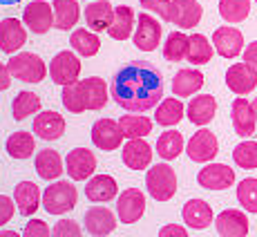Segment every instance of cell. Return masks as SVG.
<instances>
[{"label":"cell","mask_w":257,"mask_h":237,"mask_svg":"<svg viewBox=\"0 0 257 237\" xmlns=\"http://www.w3.org/2000/svg\"><path fill=\"white\" fill-rule=\"evenodd\" d=\"M110 96L123 110L132 114H141L164 98V81L157 67L146 61L127 63L114 74L110 85Z\"/></svg>","instance_id":"obj_1"},{"label":"cell","mask_w":257,"mask_h":237,"mask_svg":"<svg viewBox=\"0 0 257 237\" xmlns=\"http://www.w3.org/2000/svg\"><path fill=\"white\" fill-rule=\"evenodd\" d=\"M12 78H18L23 83H41L47 76V65L38 54L32 52H21L14 54L7 63Z\"/></svg>","instance_id":"obj_2"},{"label":"cell","mask_w":257,"mask_h":237,"mask_svg":"<svg viewBox=\"0 0 257 237\" xmlns=\"http://www.w3.org/2000/svg\"><path fill=\"white\" fill-rule=\"evenodd\" d=\"M146 188L157 201H170L177 192V175L168 164H157L148 168Z\"/></svg>","instance_id":"obj_3"},{"label":"cell","mask_w":257,"mask_h":237,"mask_svg":"<svg viewBox=\"0 0 257 237\" xmlns=\"http://www.w3.org/2000/svg\"><path fill=\"white\" fill-rule=\"evenodd\" d=\"M76 188L70 181H54L43 192V208L49 215H65L76 206Z\"/></svg>","instance_id":"obj_4"},{"label":"cell","mask_w":257,"mask_h":237,"mask_svg":"<svg viewBox=\"0 0 257 237\" xmlns=\"http://www.w3.org/2000/svg\"><path fill=\"white\" fill-rule=\"evenodd\" d=\"M49 76L56 85H70V83H76L78 76H81V61L74 52H58L56 56L49 63Z\"/></svg>","instance_id":"obj_5"},{"label":"cell","mask_w":257,"mask_h":237,"mask_svg":"<svg viewBox=\"0 0 257 237\" xmlns=\"http://www.w3.org/2000/svg\"><path fill=\"white\" fill-rule=\"evenodd\" d=\"M186 152L197 164H208V161H212L217 157V152H219V143H217V137L212 135L210 130L201 128L199 132H195V135L190 137V141H188V146H186Z\"/></svg>","instance_id":"obj_6"},{"label":"cell","mask_w":257,"mask_h":237,"mask_svg":"<svg viewBox=\"0 0 257 237\" xmlns=\"http://www.w3.org/2000/svg\"><path fill=\"white\" fill-rule=\"evenodd\" d=\"M23 23L32 34H47L54 27V7L45 0H32L23 12Z\"/></svg>","instance_id":"obj_7"},{"label":"cell","mask_w":257,"mask_h":237,"mask_svg":"<svg viewBox=\"0 0 257 237\" xmlns=\"http://www.w3.org/2000/svg\"><path fill=\"white\" fill-rule=\"evenodd\" d=\"M65 170L74 181L92 179L94 170H96V157L87 148H74L65 157Z\"/></svg>","instance_id":"obj_8"},{"label":"cell","mask_w":257,"mask_h":237,"mask_svg":"<svg viewBox=\"0 0 257 237\" xmlns=\"http://www.w3.org/2000/svg\"><path fill=\"white\" fill-rule=\"evenodd\" d=\"M146 213V195L139 188H127L116 201V215L121 224H135Z\"/></svg>","instance_id":"obj_9"},{"label":"cell","mask_w":257,"mask_h":237,"mask_svg":"<svg viewBox=\"0 0 257 237\" xmlns=\"http://www.w3.org/2000/svg\"><path fill=\"white\" fill-rule=\"evenodd\" d=\"M125 139L118 128V121L114 118H98L92 126V143L98 148V150H116L121 146V141Z\"/></svg>","instance_id":"obj_10"},{"label":"cell","mask_w":257,"mask_h":237,"mask_svg":"<svg viewBox=\"0 0 257 237\" xmlns=\"http://www.w3.org/2000/svg\"><path fill=\"white\" fill-rule=\"evenodd\" d=\"M197 181L206 190H226L235 184V170L226 164H208L199 170Z\"/></svg>","instance_id":"obj_11"},{"label":"cell","mask_w":257,"mask_h":237,"mask_svg":"<svg viewBox=\"0 0 257 237\" xmlns=\"http://www.w3.org/2000/svg\"><path fill=\"white\" fill-rule=\"evenodd\" d=\"M212 47L217 49V54L224 58H235L244 52V36H241L239 29L235 27H217L212 34Z\"/></svg>","instance_id":"obj_12"},{"label":"cell","mask_w":257,"mask_h":237,"mask_svg":"<svg viewBox=\"0 0 257 237\" xmlns=\"http://www.w3.org/2000/svg\"><path fill=\"white\" fill-rule=\"evenodd\" d=\"M161 41V25L155 16L150 14H139L137 18V29H135V45L141 52H152L157 49Z\"/></svg>","instance_id":"obj_13"},{"label":"cell","mask_w":257,"mask_h":237,"mask_svg":"<svg viewBox=\"0 0 257 237\" xmlns=\"http://www.w3.org/2000/svg\"><path fill=\"white\" fill-rule=\"evenodd\" d=\"M226 85L237 96L250 94L257 87V72L250 65H246V63H235L226 72Z\"/></svg>","instance_id":"obj_14"},{"label":"cell","mask_w":257,"mask_h":237,"mask_svg":"<svg viewBox=\"0 0 257 237\" xmlns=\"http://www.w3.org/2000/svg\"><path fill=\"white\" fill-rule=\"evenodd\" d=\"M204 16V7L197 0H172L170 9V23L179 29H192L197 27Z\"/></svg>","instance_id":"obj_15"},{"label":"cell","mask_w":257,"mask_h":237,"mask_svg":"<svg viewBox=\"0 0 257 237\" xmlns=\"http://www.w3.org/2000/svg\"><path fill=\"white\" fill-rule=\"evenodd\" d=\"M230 118H233V128L235 135L239 137H253L255 135V112H253V103H248L244 96H237L230 107Z\"/></svg>","instance_id":"obj_16"},{"label":"cell","mask_w":257,"mask_h":237,"mask_svg":"<svg viewBox=\"0 0 257 237\" xmlns=\"http://www.w3.org/2000/svg\"><path fill=\"white\" fill-rule=\"evenodd\" d=\"M85 230L92 237H105L116 228V217L105 206H92L85 213Z\"/></svg>","instance_id":"obj_17"},{"label":"cell","mask_w":257,"mask_h":237,"mask_svg":"<svg viewBox=\"0 0 257 237\" xmlns=\"http://www.w3.org/2000/svg\"><path fill=\"white\" fill-rule=\"evenodd\" d=\"M217 226V233L221 237H246L248 235V217L241 210L228 208V210H221L215 219Z\"/></svg>","instance_id":"obj_18"},{"label":"cell","mask_w":257,"mask_h":237,"mask_svg":"<svg viewBox=\"0 0 257 237\" xmlns=\"http://www.w3.org/2000/svg\"><path fill=\"white\" fill-rule=\"evenodd\" d=\"M25 23L16 18H3L0 21V49L5 54H16L27 43V32L23 27Z\"/></svg>","instance_id":"obj_19"},{"label":"cell","mask_w":257,"mask_h":237,"mask_svg":"<svg viewBox=\"0 0 257 237\" xmlns=\"http://www.w3.org/2000/svg\"><path fill=\"white\" fill-rule=\"evenodd\" d=\"M63 132H65V118L58 112L54 110L38 112L36 118H34V135L41 137V139L56 141L63 137Z\"/></svg>","instance_id":"obj_20"},{"label":"cell","mask_w":257,"mask_h":237,"mask_svg":"<svg viewBox=\"0 0 257 237\" xmlns=\"http://www.w3.org/2000/svg\"><path fill=\"white\" fill-rule=\"evenodd\" d=\"M121 157L130 170H146L152 161V148L143 139H127L121 150Z\"/></svg>","instance_id":"obj_21"},{"label":"cell","mask_w":257,"mask_h":237,"mask_svg":"<svg viewBox=\"0 0 257 237\" xmlns=\"http://www.w3.org/2000/svg\"><path fill=\"white\" fill-rule=\"evenodd\" d=\"M181 217H184V221L190 228L195 230H204L208 228L212 224V219H215V215H212V208L208 201L204 199H190L186 201L184 210H181Z\"/></svg>","instance_id":"obj_22"},{"label":"cell","mask_w":257,"mask_h":237,"mask_svg":"<svg viewBox=\"0 0 257 237\" xmlns=\"http://www.w3.org/2000/svg\"><path fill=\"white\" fill-rule=\"evenodd\" d=\"M112 21H114V5L110 0H94L85 7V23L92 32L110 29Z\"/></svg>","instance_id":"obj_23"},{"label":"cell","mask_w":257,"mask_h":237,"mask_svg":"<svg viewBox=\"0 0 257 237\" xmlns=\"http://www.w3.org/2000/svg\"><path fill=\"white\" fill-rule=\"evenodd\" d=\"M14 201H16V208L23 217H32L38 210L41 201V190L34 181H21L14 190Z\"/></svg>","instance_id":"obj_24"},{"label":"cell","mask_w":257,"mask_h":237,"mask_svg":"<svg viewBox=\"0 0 257 237\" xmlns=\"http://www.w3.org/2000/svg\"><path fill=\"white\" fill-rule=\"evenodd\" d=\"M215 112H217V101H215V96H210V94L192 96V101L188 103V107H186L188 121L195 123V126H206V123H210Z\"/></svg>","instance_id":"obj_25"},{"label":"cell","mask_w":257,"mask_h":237,"mask_svg":"<svg viewBox=\"0 0 257 237\" xmlns=\"http://www.w3.org/2000/svg\"><path fill=\"white\" fill-rule=\"evenodd\" d=\"M116 181L114 177L110 175H96L87 181L85 186V197L90 201H96V204H105V201H112L116 197Z\"/></svg>","instance_id":"obj_26"},{"label":"cell","mask_w":257,"mask_h":237,"mask_svg":"<svg viewBox=\"0 0 257 237\" xmlns=\"http://www.w3.org/2000/svg\"><path fill=\"white\" fill-rule=\"evenodd\" d=\"M83 87V98H85V107L87 110H101L107 103V83L98 76H90L81 81Z\"/></svg>","instance_id":"obj_27"},{"label":"cell","mask_w":257,"mask_h":237,"mask_svg":"<svg viewBox=\"0 0 257 237\" xmlns=\"http://www.w3.org/2000/svg\"><path fill=\"white\" fill-rule=\"evenodd\" d=\"M135 21H137V16L132 12V7H127V5L114 7V21H112L110 29H107L110 38H114V41H127L132 36V29H135Z\"/></svg>","instance_id":"obj_28"},{"label":"cell","mask_w":257,"mask_h":237,"mask_svg":"<svg viewBox=\"0 0 257 237\" xmlns=\"http://www.w3.org/2000/svg\"><path fill=\"white\" fill-rule=\"evenodd\" d=\"M34 166H36V172L41 179L45 181H52V179H58V177L63 175V159L61 155H58L56 150H41L36 155V161H34Z\"/></svg>","instance_id":"obj_29"},{"label":"cell","mask_w":257,"mask_h":237,"mask_svg":"<svg viewBox=\"0 0 257 237\" xmlns=\"http://www.w3.org/2000/svg\"><path fill=\"white\" fill-rule=\"evenodd\" d=\"M54 27L61 29V32H67L81 18V9H78L76 0H54Z\"/></svg>","instance_id":"obj_30"},{"label":"cell","mask_w":257,"mask_h":237,"mask_svg":"<svg viewBox=\"0 0 257 237\" xmlns=\"http://www.w3.org/2000/svg\"><path fill=\"white\" fill-rule=\"evenodd\" d=\"M201 87H204V74L199 70H179L172 78L175 96H190Z\"/></svg>","instance_id":"obj_31"},{"label":"cell","mask_w":257,"mask_h":237,"mask_svg":"<svg viewBox=\"0 0 257 237\" xmlns=\"http://www.w3.org/2000/svg\"><path fill=\"white\" fill-rule=\"evenodd\" d=\"M5 150H7V155L12 159H29L34 155V150H36V139H34L32 132L25 130L14 132L5 143Z\"/></svg>","instance_id":"obj_32"},{"label":"cell","mask_w":257,"mask_h":237,"mask_svg":"<svg viewBox=\"0 0 257 237\" xmlns=\"http://www.w3.org/2000/svg\"><path fill=\"white\" fill-rule=\"evenodd\" d=\"M118 128L125 139H143L152 132V121L141 114H125L118 118Z\"/></svg>","instance_id":"obj_33"},{"label":"cell","mask_w":257,"mask_h":237,"mask_svg":"<svg viewBox=\"0 0 257 237\" xmlns=\"http://www.w3.org/2000/svg\"><path fill=\"white\" fill-rule=\"evenodd\" d=\"M184 112H186V107L179 98H164V101L159 103V107H157L155 121L164 128H172L184 118Z\"/></svg>","instance_id":"obj_34"},{"label":"cell","mask_w":257,"mask_h":237,"mask_svg":"<svg viewBox=\"0 0 257 237\" xmlns=\"http://www.w3.org/2000/svg\"><path fill=\"white\" fill-rule=\"evenodd\" d=\"M38 110H41V96L29 90L18 92V96L12 103V114L16 121H23V118H27L32 114H38Z\"/></svg>","instance_id":"obj_35"},{"label":"cell","mask_w":257,"mask_h":237,"mask_svg":"<svg viewBox=\"0 0 257 237\" xmlns=\"http://www.w3.org/2000/svg\"><path fill=\"white\" fill-rule=\"evenodd\" d=\"M181 152H184V137H181V132L166 130L159 137V141H157V155L161 159L170 161V159H177Z\"/></svg>","instance_id":"obj_36"},{"label":"cell","mask_w":257,"mask_h":237,"mask_svg":"<svg viewBox=\"0 0 257 237\" xmlns=\"http://www.w3.org/2000/svg\"><path fill=\"white\" fill-rule=\"evenodd\" d=\"M212 52H215V47H212V43L204 36V34H192L190 36L188 61H190L192 65H206V63H210Z\"/></svg>","instance_id":"obj_37"},{"label":"cell","mask_w":257,"mask_h":237,"mask_svg":"<svg viewBox=\"0 0 257 237\" xmlns=\"http://www.w3.org/2000/svg\"><path fill=\"white\" fill-rule=\"evenodd\" d=\"M188 45H190V36L184 32H172L164 43V56L170 63H179L188 58Z\"/></svg>","instance_id":"obj_38"},{"label":"cell","mask_w":257,"mask_h":237,"mask_svg":"<svg viewBox=\"0 0 257 237\" xmlns=\"http://www.w3.org/2000/svg\"><path fill=\"white\" fill-rule=\"evenodd\" d=\"M70 43H72L74 52L85 58L94 56V54L101 49V41H98V36L94 32H90V29H76V32H72Z\"/></svg>","instance_id":"obj_39"},{"label":"cell","mask_w":257,"mask_h":237,"mask_svg":"<svg viewBox=\"0 0 257 237\" xmlns=\"http://www.w3.org/2000/svg\"><path fill=\"white\" fill-rule=\"evenodd\" d=\"M250 14V0H219V16L226 23H241Z\"/></svg>","instance_id":"obj_40"},{"label":"cell","mask_w":257,"mask_h":237,"mask_svg":"<svg viewBox=\"0 0 257 237\" xmlns=\"http://www.w3.org/2000/svg\"><path fill=\"white\" fill-rule=\"evenodd\" d=\"M63 105L67 107V112H72V114H81V112H85V98H83V87H81V81L76 83H70V85L63 87Z\"/></svg>","instance_id":"obj_41"},{"label":"cell","mask_w":257,"mask_h":237,"mask_svg":"<svg viewBox=\"0 0 257 237\" xmlns=\"http://www.w3.org/2000/svg\"><path fill=\"white\" fill-rule=\"evenodd\" d=\"M235 164L244 170H255L257 168V141H241L233 150Z\"/></svg>","instance_id":"obj_42"},{"label":"cell","mask_w":257,"mask_h":237,"mask_svg":"<svg viewBox=\"0 0 257 237\" xmlns=\"http://www.w3.org/2000/svg\"><path fill=\"white\" fill-rule=\"evenodd\" d=\"M237 199L248 213H257V179H244L237 186Z\"/></svg>","instance_id":"obj_43"},{"label":"cell","mask_w":257,"mask_h":237,"mask_svg":"<svg viewBox=\"0 0 257 237\" xmlns=\"http://www.w3.org/2000/svg\"><path fill=\"white\" fill-rule=\"evenodd\" d=\"M141 7L148 9V12L157 14L161 21L170 23V9H172V3L170 0H139Z\"/></svg>","instance_id":"obj_44"},{"label":"cell","mask_w":257,"mask_h":237,"mask_svg":"<svg viewBox=\"0 0 257 237\" xmlns=\"http://www.w3.org/2000/svg\"><path fill=\"white\" fill-rule=\"evenodd\" d=\"M52 237H83V230L76 221L72 219H61L54 224L52 228Z\"/></svg>","instance_id":"obj_45"},{"label":"cell","mask_w":257,"mask_h":237,"mask_svg":"<svg viewBox=\"0 0 257 237\" xmlns=\"http://www.w3.org/2000/svg\"><path fill=\"white\" fill-rule=\"evenodd\" d=\"M23 237H52V233H49V226L43 219H32L25 226Z\"/></svg>","instance_id":"obj_46"},{"label":"cell","mask_w":257,"mask_h":237,"mask_svg":"<svg viewBox=\"0 0 257 237\" xmlns=\"http://www.w3.org/2000/svg\"><path fill=\"white\" fill-rule=\"evenodd\" d=\"M14 217V199L7 195H0V226H5Z\"/></svg>","instance_id":"obj_47"},{"label":"cell","mask_w":257,"mask_h":237,"mask_svg":"<svg viewBox=\"0 0 257 237\" xmlns=\"http://www.w3.org/2000/svg\"><path fill=\"white\" fill-rule=\"evenodd\" d=\"M159 237H188V230L179 224H168L159 230Z\"/></svg>","instance_id":"obj_48"},{"label":"cell","mask_w":257,"mask_h":237,"mask_svg":"<svg viewBox=\"0 0 257 237\" xmlns=\"http://www.w3.org/2000/svg\"><path fill=\"white\" fill-rule=\"evenodd\" d=\"M244 63L246 65H250L257 72V41H253L248 47L244 49Z\"/></svg>","instance_id":"obj_49"},{"label":"cell","mask_w":257,"mask_h":237,"mask_svg":"<svg viewBox=\"0 0 257 237\" xmlns=\"http://www.w3.org/2000/svg\"><path fill=\"white\" fill-rule=\"evenodd\" d=\"M12 85V74H9V67L5 63H0V92L7 90Z\"/></svg>","instance_id":"obj_50"},{"label":"cell","mask_w":257,"mask_h":237,"mask_svg":"<svg viewBox=\"0 0 257 237\" xmlns=\"http://www.w3.org/2000/svg\"><path fill=\"white\" fill-rule=\"evenodd\" d=\"M0 237H23V235H18L16 230H0Z\"/></svg>","instance_id":"obj_51"},{"label":"cell","mask_w":257,"mask_h":237,"mask_svg":"<svg viewBox=\"0 0 257 237\" xmlns=\"http://www.w3.org/2000/svg\"><path fill=\"white\" fill-rule=\"evenodd\" d=\"M16 3H21V0H0V5H5V7L7 5H16Z\"/></svg>","instance_id":"obj_52"},{"label":"cell","mask_w":257,"mask_h":237,"mask_svg":"<svg viewBox=\"0 0 257 237\" xmlns=\"http://www.w3.org/2000/svg\"><path fill=\"white\" fill-rule=\"evenodd\" d=\"M253 112H255V118H257V98L253 101Z\"/></svg>","instance_id":"obj_53"},{"label":"cell","mask_w":257,"mask_h":237,"mask_svg":"<svg viewBox=\"0 0 257 237\" xmlns=\"http://www.w3.org/2000/svg\"><path fill=\"white\" fill-rule=\"evenodd\" d=\"M255 3H257V0H255Z\"/></svg>","instance_id":"obj_54"}]
</instances>
